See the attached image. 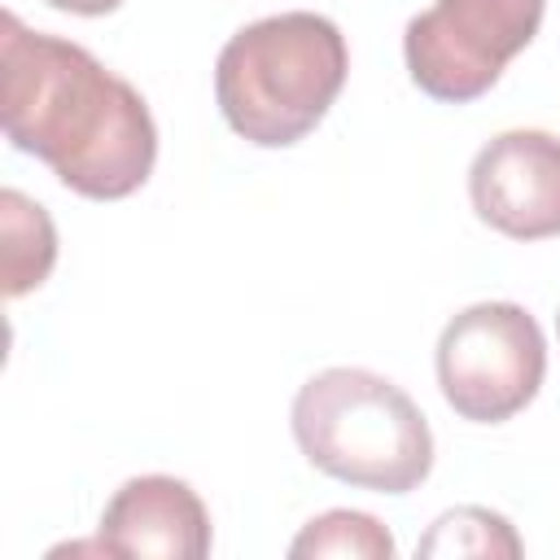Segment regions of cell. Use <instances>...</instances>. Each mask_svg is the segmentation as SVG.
I'll use <instances>...</instances> for the list:
<instances>
[{
    "label": "cell",
    "instance_id": "4",
    "mask_svg": "<svg viewBox=\"0 0 560 560\" xmlns=\"http://www.w3.org/2000/svg\"><path fill=\"white\" fill-rule=\"evenodd\" d=\"M547 376L538 319L516 302L464 306L438 337V385L459 420L503 424L525 411Z\"/></svg>",
    "mask_w": 560,
    "mask_h": 560
},
{
    "label": "cell",
    "instance_id": "5",
    "mask_svg": "<svg viewBox=\"0 0 560 560\" xmlns=\"http://www.w3.org/2000/svg\"><path fill=\"white\" fill-rule=\"evenodd\" d=\"M547 0H433L402 31L411 83L446 105L486 96L503 66L529 48Z\"/></svg>",
    "mask_w": 560,
    "mask_h": 560
},
{
    "label": "cell",
    "instance_id": "11",
    "mask_svg": "<svg viewBox=\"0 0 560 560\" xmlns=\"http://www.w3.org/2000/svg\"><path fill=\"white\" fill-rule=\"evenodd\" d=\"M52 9H66V13H79V18H101V13H114L122 0H44Z\"/></svg>",
    "mask_w": 560,
    "mask_h": 560
},
{
    "label": "cell",
    "instance_id": "6",
    "mask_svg": "<svg viewBox=\"0 0 560 560\" xmlns=\"http://www.w3.org/2000/svg\"><path fill=\"white\" fill-rule=\"evenodd\" d=\"M468 197L481 223L512 241L560 236V140L547 131H503L468 166Z\"/></svg>",
    "mask_w": 560,
    "mask_h": 560
},
{
    "label": "cell",
    "instance_id": "10",
    "mask_svg": "<svg viewBox=\"0 0 560 560\" xmlns=\"http://www.w3.org/2000/svg\"><path fill=\"white\" fill-rule=\"evenodd\" d=\"M416 556H521V538L490 508H455L429 525Z\"/></svg>",
    "mask_w": 560,
    "mask_h": 560
},
{
    "label": "cell",
    "instance_id": "8",
    "mask_svg": "<svg viewBox=\"0 0 560 560\" xmlns=\"http://www.w3.org/2000/svg\"><path fill=\"white\" fill-rule=\"evenodd\" d=\"M0 236H4V298L39 289L57 262V228L39 201L18 188L0 192Z\"/></svg>",
    "mask_w": 560,
    "mask_h": 560
},
{
    "label": "cell",
    "instance_id": "1",
    "mask_svg": "<svg viewBox=\"0 0 560 560\" xmlns=\"http://www.w3.org/2000/svg\"><path fill=\"white\" fill-rule=\"evenodd\" d=\"M0 122L13 149L92 201L131 197L158 162V127L144 96L105 70L83 44L0 18Z\"/></svg>",
    "mask_w": 560,
    "mask_h": 560
},
{
    "label": "cell",
    "instance_id": "9",
    "mask_svg": "<svg viewBox=\"0 0 560 560\" xmlns=\"http://www.w3.org/2000/svg\"><path fill=\"white\" fill-rule=\"evenodd\" d=\"M293 560L306 556H354V560H389L394 556V538L389 529L368 516V512H350V508H332L315 521H306V529L289 542Z\"/></svg>",
    "mask_w": 560,
    "mask_h": 560
},
{
    "label": "cell",
    "instance_id": "12",
    "mask_svg": "<svg viewBox=\"0 0 560 560\" xmlns=\"http://www.w3.org/2000/svg\"><path fill=\"white\" fill-rule=\"evenodd\" d=\"M556 324H560V315H556Z\"/></svg>",
    "mask_w": 560,
    "mask_h": 560
},
{
    "label": "cell",
    "instance_id": "3",
    "mask_svg": "<svg viewBox=\"0 0 560 560\" xmlns=\"http://www.w3.org/2000/svg\"><path fill=\"white\" fill-rule=\"evenodd\" d=\"M298 451L328 477L407 494L433 472V433L402 385L368 368H324L293 398Z\"/></svg>",
    "mask_w": 560,
    "mask_h": 560
},
{
    "label": "cell",
    "instance_id": "7",
    "mask_svg": "<svg viewBox=\"0 0 560 560\" xmlns=\"http://www.w3.org/2000/svg\"><path fill=\"white\" fill-rule=\"evenodd\" d=\"M96 538L105 556L201 560L210 556V512L188 481L144 472L114 490L101 512Z\"/></svg>",
    "mask_w": 560,
    "mask_h": 560
},
{
    "label": "cell",
    "instance_id": "2",
    "mask_svg": "<svg viewBox=\"0 0 560 560\" xmlns=\"http://www.w3.org/2000/svg\"><path fill=\"white\" fill-rule=\"evenodd\" d=\"M346 74L350 52L337 22L293 9L258 18L223 44L214 61V101L241 140L289 149L324 122Z\"/></svg>",
    "mask_w": 560,
    "mask_h": 560
}]
</instances>
